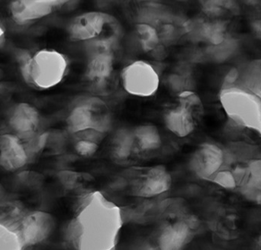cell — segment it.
Wrapping results in <instances>:
<instances>
[{"label": "cell", "mask_w": 261, "mask_h": 250, "mask_svg": "<svg viewBox=\"0 0 261 250\" xmlns=\"http://www.w3.org/2000/svg\"><path fill=\"white\" fill-rule=\"evenodd\" d=\"M216 231L224 240H236L241 234L239 214L231 208L224 209L216 220Z\"/></svg>", "instance_id": "cell-20"}, {"label": "cell", "mask_w": 261, "mask_h": 250, "mask_svg": "<svg viewBox=\"0 0 261 250\" xmlns=\"http://www.w3.org/2000/svg\"><path fill=\"white\" fill-rule=\"evenodd\" d=\"M137 150L141 153L156 151L162 145V137L156 126L143 124L133 129Z\"/></svg>", "instance_id": "cell-18"}, {"label": "cell", "mask_w": 261, "mask_h": 250, "mask_svg": "<svg viewBox=\"0 0 261 250\" xmlns=\"http://www.w3.org/2000/svg\"><path fill=\"white\" fill-rule=\"evenodd\" d=\"M136 151L133 130L120 129L115 133L111 145L113 159L119 162H126Z\"/></svg>", "instance_id": "cell-19"}, {"label": "cell", "mask_w": 261, "mask_h": 250, "mask_svg": "<svg viewBox=\"0 0 261 250\" xmlns=\"http://www.w3.org/2000/svg\"><path fill=\"white\" fill-rule=\"evenodd\" d=\"M116 23L114 18L102 12L81 14L70 21L67 32L73 41H87L101 36L107 27Z\"/></svg>", "instance_id": "cell-7"}, {"label": "cell", "mask_w": 261, "mask_h": 250, "mask_svg": "<svg viewBox=\"0 0 261 250\" xmlns=\"http://www.w3.org/2000/svg\"><path fill=\"white\" fill-rule=\"evenodd\" d=\"M219 101L233 128L249 130L261 138L260 97L239 86H222Z\"/></svg>", "instance_id": "cell-2"}, {"label": "cell", "mask_w": 261, "mask_h": 250, "mask_svg": "<svg viewBox=\"0 0 261 250\" xmlns=\"http://www.w3.org/2000/svg\"><path fill=\"white\" fill-rule=\"evenodd\" d=\"M238 192L245 200L261 207V154L251 161Z\"/></svg>", "instance_id": "cell-16"}, {"label": "cell", "mask_w": 261, "mask_h": 250, "mask_svg": "<svg viewBox=\"0 0 261 250\" xmlns=\"http://www.w3.org/2000/svg\"><path fill=\"white\" fill-rule=\"evenodd\" d=\"M238 68L239 78L233 85L244 87L261 99V59L250 61Z\"/></svg>", "instance_id": "cell-17"}, {"label": "cell", "mask_w": 261, "mask_h": 250, "mask_svg": "<svg viewBox=\"0 0 261 250\" xmlns=\"http://www.w3.org/2000/svg\"><path fill=\"white\" fill-rule=\"evenodd\" d=\"M196 226L194 219L182 218L161 227L156 239L158 249H184L194 238Z\"/></svg>", "instance_id": "cell-8"}, {"label": "cell", "mask_w": 261, "mask_h": 250, "mask_svg": "<svg viewBox=\"0 0 261 250\" xmlns=\"http://www.w3.org/2000/svg\"><path fill=\"white\" fill-rule=\"evenodd\" d=\"M29 153L23 141L15 134L0 135V166L14 171L23 168L29 162Z\"/></svg>", "instance_id": "cell-13"}, {"label": "cell", "mask_w": 261, "mask_h": 250, "mask_svg": "<svg viewBox=\"0 0 261 250\" xmlns=\"http://www.w3.org/2000/svg\"><path fill=\"white\" fill-rule=\"evenodd\" d=\"M66 124L69 133L73 135L90 129L107 134L111 129L112 117L102 99L88 96L73 104Z\"/></svg>", "instance_id": "cell-4"}, {"label": "cell", "mask_w": 261, "mask_h": 250, "mask_svg": "<svg viewBox=\"0 0 261 250\" xmlns=\"http://www.w3.org/2000/svg\"><path fill=\"white\" fill-rule=\"evenodd\" d=\"M210 3L225 10L230 11L234 14H238L240 11V7L236 0H208Z\"/></svg>", "instance_id": "cell-26"}, {"label": "cell", "mask_w": 261, "mask_h": 250, "mask_svg": "<svg viewBox=\"0 0 261 250\" xmlns=\"http://www.w3.org/2000/svg\"><path fill=\"white\" fill-rule=\"evenodd\" d=\"M40 1L43 2V3L51 6L52 8L55 9V8L60 7V6L67 4L72 0H40Z\"/></svg>", "instance_id": "cell-27"}, {"label": "cell", "mask_w": 261, "mask_h": 250, "mask_svg": "<svg viewBox=\"0 0 261 250\" xmlns=\"http://www.w3.org/2000/svg\"><path fill=\"white\" fill-rule=\"evenodd\" d=\"M5 39V31L0 24V44H3Z\"/></svg>", "instance_id": "cell-29"}, {"label": "cell", "mask_w": 261, "mask_h": 250, "mask_svg": "<svg viewBox=\"0 0 261 250\" xmlns=\"http://www.w3.org/2000/svg\"><path fill=\"white\" fill-rule=\"evenodd\" d=\"M173 178L165 165L150 167L143 172L132 185V194L151 198L164 194L171 188Z\"/></svg>", "instance_id": "cell-9"}, {"label": "cell", "mask_w": 261, "mask_h": 250, "mask_svg": "<svg viewBox=\"0 0 261 250\" xmlns=\"http://www.w3.org/2000/svg\"><path fill=\"white\" fill-rule=\"evenodd\" d=\"M55 220L45 211H33L27 214L19 224L20 233L25 246H35L47 240L53 234Z\"/></svg>", "instance_id": "cell-10"}, {"label": "cell", "mask_w": 261, "mask_h": 250, "mask_svg": "<svg viewBox=\"0 0 261 250\" xmlns=\"http://www.w3.org/2000/svg\"><path fill=\"white\" fill-rule=\"evenodd\" d=\"M114 70L113 52L89 55L85 70V78L96 88L105 87L113 76Z\"/></svg>", "instance_id": "cell-14"}, {"label": "cell", "mask_w": 261, "mask_h": 250, "mask_svg": "<svg viewBox=\"0 0 261 250\" xmlns=\"http://www.w3.org/2000/svg\"><path fill=\"white\" fill-rule=\"evenodd\" d=\"M256 249H261V234L257 237L255 240Z\"/></svg>", "instance_id": "cell-30"}, {"label": "cell", "mask_w": 261, "mask_h": 250, "mask_svg": "<svg viewBox=\"0 0 261 250\" xmlns=\"http://www.w3.org/2000/svg\"><path fill=\"white\" fill-rule=\"evenodd\" d=\"M19 64L24 80L41 89L59 84L65 78L69 66L65 55L50 49L38 51L33 56L22 54Z\"/></svg>", "instance_id": "cell-3"}, {"label": "cell", "mask_w": 261, "mask_h": 250, "mask_svg": "<svg viewBox=\"0 0 261 250\" xmlns=\"http://www.w3.org/2000/svg\"><path fill=\"white\" fill-rule=\"evenodd\" d=\"M121 81L128 94L138 97H150L159 90V73L147 61H135L122 69Z\"/></svg>", "instance_id": "cell-5"}, {"label": "cell", "mask_w": 261, "mask_h": 250, "mask_svg": "<svg viewBox=\"0 0 261 250\" xmlns=\"http://www.w3.org/2000/svg\"><path fill=\"white\" fill-rule=\"evenodd\" d=\"M136 34L141 47L145 52L155 50L159 45L161 38L159 32L154 26L146 23H138L136 26Z\"/></svg>", "instance_id": "cell-22"}, {"label": "cell", "mask_w": 261, "mask_h": 250, "mask_svg": "<svg viewBox=\"0 0 261 250\" xmlns=\"http://www.w3.org/2000/svg\"><path fill=\"white\" fill-rule=\"evenodd\" d=\"M24 247L19 227L15 228L0 222V250H18Z\"/></svg>", "instance_id": "cell-21"}, {"label": "cell", "mask_w": 261, "mask_h": 250, "mask_svg": "<svg viewBox=\"0 0 261 250\" xmlns=\"http://www.w3.org/2000/svg\"><path fill=\"white\" fill-rule=\"evenodd\" d=\"M228 160V147L213 142L200 144L189 159L190 171L201 180L211 182Z\"/></svg>", "instance_id": "cell-6"}, {"label": "cell", "mask_w": 261, "mask_h": 250, "mask_svg": "<svg viewBox=\"0 0 261 250\" xmlns=\"http://www.w3.org/2000/svg\"><path fill=\"white\" fill-rule=\"evenodd\" d=\"M99 144L87 139H76L74 145L75 151L82 157H91L97 153Z\"/></svg>", "instance_id": "cell-24"}, {"label": "cell", "mask_w": 261, "mask_h": 250, "mask_svg": "<svg viewBox=\"0 0 261 250\" xmlns=\"http://www.w3.org/2000/svg\"><path fill=\"white\" fill-rule=\"evenodd\" d=\"M168 84L171 90L178 94L185 90H192L190 87L192 85L191 79L187 75L173 73L169 77Z\"/></svg>", "instance_id": "cell-25"}, {"label": "cell", "mask_w": 261, "mask_h": 250, "mask_svg": "<svg viewBox=\"0 0 261 250\" xmlns=\"http://www.w3.org/2000/svg\"><path fill=\"white\" fill-rule=\"evenodd\" d=\"M122 226L120 208L95 191L83 197L67 226L66 239L76 249H115Z\"/></svg>", "instance_id": "cell-1"}, {"label": "cell", "mask_w": 261, "mask_h": 250, "mask_svg": "<svg viewBox=\"0 0 261 250\" xmlns=\"http://www.w3.org/2000/svg\"><path fill=\"white\" fill-rule=\"evenodd\" d=\"M248 1H249V2H254V1H255V0H248Z\"/></svg>", "instance_id": "cell-31"}, {"label": "cell", "mask_w": 261, "mask_h": 250, "mask_svg": "<svg viewBox=\"0 0 261 250\" xmlns=\"http://www.w3.org/2000/svg\"><path fill=\"white\" fill-rule=\"evenodd\" d=\"M238 48V42L233 38H225L222 44L210 46L207 54L217 62H222L232 56Z\"/></svg>", "instance_id": "cell-23"}, {"label": "cell", "mask_w": 261, "mask_h": 250, "mask_svg": "<svg viewBox=\"0 0 261 250\" xmlns=\"http://www.w3.org/2000/svg\"><path fill=\"white\" fill-rule=\"evenodd\" d=\"M40 115L33 106L27 103L17 104L11 110L9 125L14 134L22 141L27 140L38 134Z\"/></svg>", "instance_id": "cell-12"}, {"label": "cell", "mask_w": 261, "mask_h": 250, "mask_svg": "<svg viewBox=\"0 0 261 250\" xmlns=\"http://www.w3.org/2000/svg\"><path fill=\"white\" fill-rule=\"evenodd\" d=\"M202 115L203 112L178 103L165 112L164 122L170 133L177 137L185 138L195 131Z\"/></svg>", "instance_id": "cell-11"}, {"label": "cell", "mask_w": 261, "mask_h": 250, "mask_svg": "<svg viewBox=\"0 0 261 250\" xmlns=\"http://www.w3.org/2000/svg\"><path fill=\"white\" fill-rule=\"evenodd\" d=\"M54 8L40 0H12L9 11L14 21L19 24H26L47 16Z\"/></svg>", "instance_id": "cell-15"}, {"label": "cell", "mask_w": 261, "mask_h": 250, "mask_svg": "<svg viewBox=\"0 0 261 250\" xmlns=\"http://www.w3.org/2000/svg\"><path fill=\"white\" fill-rule=\"evenodd\" d=\"M251 27H252L253 30L256 32V33L258 34V35H261V20L257 19L255 21H253L251 23Z\"/></svg>", "instance_id": "cell-28"}]
</instances>
